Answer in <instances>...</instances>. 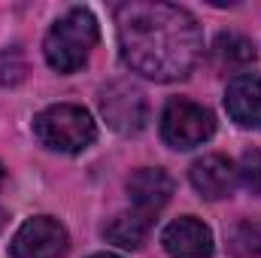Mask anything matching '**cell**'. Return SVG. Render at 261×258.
Returning <instances> with one entry per match:
<instances>
[{
	"instance_id": "1",
	"label": "cell",
	"mask_w": 261,
	"mask_h": 258,
	"mask_svg": "<svg viewBox=\"0 0 261 258\" xmlns=\"http://www.w3.org/2000/svg\"><path fill=\"white\" fill-rule=\"evenodd\" d=\"M116 24L122 61L149 79H182L200 58V28L176 3H125L116 12Z\"/></svg>"
},
{
	"instance_id": "2",
	"label": "cell",
	"mask_w": 261,
	"mask_h": 258,
	"mask_svg": "<svg viewBox=\"0 0 261 258\" xmlns=\"http://www.w3.org/2000/svg\"><path fill=\"white\" fill-rule=\"evenodd\" d=\"M97 18L88 9H70L64 18H58L52 24V31L46 34L43 52L52 70L58 73H73L85 64L88 52L97 46Z\"/></svg>"
},
{
	"instance_id": "3",
	"label": "cell",
	"mask_w": 261,
	"mask_h": 258,
	"mask_svg": "<svg viewBox=\"0 0 261 258\" xmlns=\"http://www.w3.org/2000/svg\"><path fill=\"white\" fill-rule=\"evenodd\" d=\"M34 134L40 137L43 146L76 155L94 143L97 128H94V119L88 116V110L73 107V104H58V107L43 110L34 119Z\"/></svg>"
},
{
	"instance_id": "4",
	"label": "cell",
	"mask_w": 261,
	"mask_h": 258,
	"mask_svg": "<svg viewBox=\"0 0 261 258\" xmlns=\"http://www.w3.org/2000/svg\"><path fill=\"white\" fill-rule=\"evenodd\" d=\"M216 134V119L206 107L192 100H170L161 116V137L173 149H195Z\"/></svg>"
},
{
	"instance_id": "5",
	"label": "cell",
	"mask_w": 261,
	"mask_h": 258,
	"mask_svg": "<svg viewBox=\"0 0 261 258\" xmlns=\"http://www.w3.org/2000/svg\"><path fill=\"white\" fill-rule=\"evenodd\" d=\"M100 113L107 119V125L119 134H140L149 122V104L146 94L134 85V82H110L100 91Z\"/></svg>"
},
{
	"instance_id": "6",
	"label": "cell",
	"mask_w": 261,
	"mask_h": 258,
	"mask_svg": "<svg viewBox=\"0 0 261 258\" xmlns=\"http://www.w3.org/2000/svg\"><path fill=\"white\" fill-rule=\"evenodd\" d=\"M67 246H70V237L64 225L52 216H37L15 231L9 252L12 258H61Z\"/></svg>"
},
{
	"instance_id": "7",
	"label": "cell",
	"mask_w": 261,
	"mask_h": 258,
	"mask_svg": "<svg viewBox=\"0 0 261 258\" xmlns=\"http://www.w3.org/2000/svg\"><path fill=\"white\" fill-rule=\"evenodd\" d=\"M161 243L170 258H210L213 255V231L195 216H182L170 222L161 234Z\"/></svg>"
},
{
	"instance_id": "8",
	"label": "cell",
	"mask_w": 261,
	"mask_h": 258,
	"mask_svg": "<svg viewBox=\"0 0 261 258\" xmlns=\"http://www.w3.org/2000/svg\"><path fill=\"white\" fill-rule=\"evenodd\" d=\"M128 194L137 213H143L146 219H152L158 210H164V203L173 194V179L161 170V167H140L128 179Z\"/></svg>"
},
{
	"instance_id": "9",
	"label": "cell",
	"mask_w": 261,
	"mask_h": 258,
	"mask_svg": "<svg viewBox=\"0 0 261 258\" xmlns=\"http://www.w3.org/2000/svg\"><path fill=\"white\" fill-rule=\"evenodd\" d=\"M228 116L243 128H261V76L240 73L228 82L225 91Z\"/></svg>"
},
{
	"instance_id": "10",
	"label": "cell",
	"mask_w": 261,
	"mask_h": 258,
	"mask_svg": "<svg viewBox=\"0 0 261 258\" xmlns=\"http://www.w3.org/2000/svg\"><path fill=\"white\" fill-rule=\"evenodd\" d=\"M237 183V170L228 158L222 155H203L192 164V186L197 194H203L206 200H222L234 192Z\"/></svg>"
},
{
	"instance_id": "11",
	"label": "cell",
	"mask_w": 261,
	"mask_h": 258,
	"mask_svg": "<svg viewBox=\"0 0 261 258\" xmlns=\"http://www.w3.org/2000/svg\"><path fill=\"white\" fill-rule=\"evenodd\" d=\"M213 64L222 73H240L249 64H255L252 40H246L240 34H219L213 43Z\"/></svg>"
},
{
	"instance_id": "12",
	"label": "cell",
	"mask_w": 261,
	"mask_h": 258,
	"mask_svg": "<svg viewBox=\"0 0 261 258\" xmlns=\"http://www.w3.org/2000/svg\"><path fill=\"white\" fill-rule=\"evenodd\" d=\"M149 225H152V219H146L137 210H128V213L113 216L110 225L103 228V234H107L110 243H116L122 249H140L149 237Z\"/></svg>"
},
{
	"instance_id": "13",
	"label": "cell",
	"mask_w": 261,
	"mask_h": 258,
	"mask_svg": "<svg viewBox=\"0 0 261 258\" xmlns=\"http://www.w3.org/2000/svg\"><path fill=\"white\" fill-rule=\"evenodd\" d=\"M234 249L240 255H261V219H243L234 228Z\"/></svg>"
},
{
	"instance_id": "14",
	"label": "cell",
	"mask_w": 261,
	"mask_h": 258,
	"mask_svg": "<svg viewBox=\"0 0 261 258\" xmlns=\"http://www.w3.org/2000/svg\"><path fill=\"white\" fill-rule=\"evenodd\" d=\"M237 176L252 194H261V149L243 152V158L237 164Z\"/></svg>"
},
{
	"instance_id": "15",
	"label": "cell",
	"mask_w": 261,
	"mask_h": 258,
	"mask_svg": "<svg viewBox=\"0 0 261 258\" xmlns=\"http://www.w3.org/2000/svg\"><path fill=\"white\" fill-rule=\"evenodd\" d=\"M24 73H28V64H24V55L18 49L0 52V85H15L24 79Z\"/></svg>"
},
{
	"instance_id": "16",
	"label": "cell",
	"mask_w": 261,
	"mask_h": 258,
	"mask_svg": "<svg viewBox=\"0 0 261 258\" xmlns=\"http://www.w3.org/2000/svg\"><path fill=\"white\" fill-rule=\"evenodd\" d=\"M91 258H119V255H110V252H103V255H91Z\"/></svg>"
},
{
	"instance_id": "17",
	"label": "cell",
	"mask_w": 261,
	"mask_h": 258,
	"mask_svg": "<svg viewBox=\"0 0 261 258\" xmlns=\"http://www.w3.org/2000/svg\"><path fill=\"white\" fill-rule=\"evenodd\" d=\"M0 186H3V167H0Z\"/></svg>"
}]
</instances>
